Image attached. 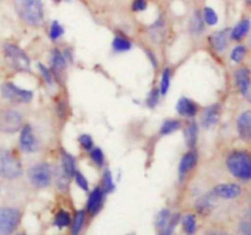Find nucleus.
Here are the masks:
<instances>
[{
	"label": "nucleus",
	"instance_id": "nucleus-1",
	"mask_svg": "<svg viewBox=\"0 0 251 235\" xmlns=\"http://www.w3.org/2000/svg\"><path fill=\"white\" fill-rule=\"evenodd\" d=\"M17 15L31 26H41L43 22L42 0H14Z\"/></svg>",
	"mask_w": 251,
	"mask_h": 235
},
{
	"label": "nucleus",
	"instance_id": "nucleus-2",
	"mask_svg": "<svg viewBox=\"0 0 251 235\" xmlns=\"http://www.w3.org/2000/svg\"><path fill=\"white\" fill-rule=\"evenodd\" d=\"M228 170L240 180L251 179V156L244 151H235L227 158Z\"/></svg>",
	"mask_w": 251,
	"mask_h": 235
},
{
	"label": "nucleus",
	"instance_id": "nucleus-3",
	"mask_svg": "<svg viewBox=\"0 0 251 235\" xmlns=\"http://www.w3.org/2000/svg\"><path fill=\"white\" fill-rule=\"evenodd\" d=\"M21 162L6 148L0 147V178L16 179L21 176Z\"/></svg>",
	"mask_w": 251,
	"mask_h": 235
},
{
	"label": "nucleus",
	"instance_id": "nucleus-4",
	"mask_svg": "<svg viewBox=\"0 0 251 235\" xmlns=\"http://www.w3.org/2000/svg\"><path fill=\"white\" fill-rule=\"evenodd\" d=\"M4 55L7 64L16 71H29V59L20 47L6 43L4 46Z\"/></svg>",
	"mask_w": 251,
	"mask_h": 235
},
{
	"label": "nucleus",
	"instance_id": "nucleus-5",
	"mask_svg": "<svg viewBox=\"0 0 251 235\" xmlns=\"http://www.w3.org/2000/svg\"><path fill=\"white\" fill-rule=\"evenodd\" d=\"M20 223V212L12 207H0V235H11Z\"/></svg>",
	"mask_w": 251,
	"mask_h": 235
},
{
	"label": "nucleus",
	"instance_id": "nucleus-6",
	"mask_svg": "<svg viewBox=\"0 0 251 235\" xmlns=\"http://www.w3.org/2000/svg\"><path fill=\"white\" fill-rule=\"evenodd\" d=\"M22 126L21 113L15 109H4L0 113V130L5 134H14Z\"/></svg>",
	"mask_w": 251,
	"mask_h": 235
},
{
	"label": "nucleus",
	"instance_id": "nucleus-7",
	"mask_svg": "<svg viewBox=\"0 0 251 235\" xmlns=\"http://www.w3.org/2000/svg\"><path fill=\"white\" fill-rule=\"evenodd\" d=\"M28 178L36 188H47L53 178L50 165L47 163L36 164L29 169Z\"/></svg>",
	"mask_w": 251,
	"mask_h": 235
},
{
	"label": "nucleus",
	"instance_id": "nucleus-8",
	"mask_svg": "<svg viewBox=\"0 0 251 235\" xmlns=\"http://www.w3.org/2000/svg\"><path fill=\"white\" fill-rule=\"evenodd\" d=\"M1 93L4 98H6L7 100L16 103H27L33 97L32 91L25 90V88L19 87V86L14 85L11 82H6L2 85Z\"/></svg>",
	"mask_w": 251,
	"mask_h": 235
},
{
	"label": "nucleus",
	"instance_id": "nucleus-9",
	"mask_svg": "<svg viewBox=\"0 0 251 235\" xmlns=\"http://www.w3.org/2000/svg\"><path fill=\"white\" fill-rule=\"evenodd\" d=\"M178 215H172L168 210H162L156 218V225L161 235H173Z\"/></svg>",
	"mask_w": 251,
	"mask_h": 235
},
{
	"label": "nucleus",
	"instance_id": "nucleus-10",
	"mask_svg": "<svg viewBox=\"0 0 251 235\" xmlns=\"http://www.w3.org/2000/svg\"><path fill=\"white\" fill-rule=\"evenodd\" d=\"M20 146L25 152H36L38 148V141H37L34 132L29 125H25L21 130V135H20Z\"/></svg>",
	"mask_w": 251,
	"mask_h": 235
},
{
	"label": "nucleus",
	"instance_id": "nucleus-11",
	"mask_svg": "<svg viewBox=\"0 0 251 235\" xmlns=\"http://www.w3.org/2000/svg\"><path fill=\"white\" fill-rule=\"evenodd\" d=\"M242 193V188L237 184H221L217 185L212 191V195L218 198L233 200Z\"/></svg>",
	"mask_w": 251,
	"mask_h": 235
},
{
	"label": "nucleus",
	"instance_id": "nucleus-12",
	"mask_svg": "<svg viewBox=\"0 0 251 235\" xmlns=\"http://www.w3.org/2000/svg\"><path fill=\"white\" fill-rule=\"evenodd\" d=\"M237 130L240 139L244 141L251 140V110H245L237 120Z\"/></svg>",
	"mask_w": 251,
	"mask_h": 235
},
{
	"label": "nucleus",
	"instance_id": "nucleus-13",
	"mask_svg": "<svg viewBox=\"0 0 251 235\" xmlns=\"http://www.w3.org/2000/svg\"><path fill=\"white\" fill-rule=\"evenodd\" d=\"M198 163V153L195 151H189L181 158L180 164H179V179L183 180L186 175H188L189 171L191 169H194V166Z\"/></svg>",
	"mask_w": 251,
	"mask_h": 235
},
{
	"label": "nucleus",
	"instance_id": "nucleus-14",
	"mask_svg": "<svg viewBox=\"0 0 251 235\" xmlns=\"http://www.w3.org/2000/svg\"><path fill=\"white\" fill-rule=\"evenodd\" d=\"M220 119V105L213 104L211 107L206 108L201 114V124L205 129L215 126Z\"/></svg>",
	"mask_w": 251,
	"mask_h": 235
},
{
	"label": "nucleus",
	"instance_id": "nucleus-15",
	"mask_svg": "<svg viewBox=\"0 0 251 235\" xmlns=\"http://www.w3.org/2000/svg\"><path fill=\"white\" fill-rule=\"evenodd\" d=\"M103 200H104V191L100 188H96L88 197L87 212L91 214H96L102 207Z\"/></svg>",
	"mask_w": 251,
	"mask_h": 235
},
{
	"label": "nucleus",
	"instance_id": "nucleus-16",
	"mask_svg": "<svg viewBox=\"0 0 251 235\" xmlns=\"http://www.w3.org/2000/svg\"><path fill=\"white\" fill-rule=\"evenodd\" d=\"M234 77H235V83H237L238 90H239V92L242 93L243 95H245L248 93V91H249L250 83H251L249 69L247 68L238 69V70L235 71Z\"/></svg>",
	"mask_w": 251,
	"mask_h": 235
},
{
	"label": "nucleus",
	"instance_id": "nucleus-17",
	"mask_svg": "<svg viewBox=\"0 0 251 235\" xmlns=\"http://www.w3.org/2000/svg\"><path fill=\"white\" fill-rule=\"evenodd\" d=\"M176 110L180 115H184V117H195L196 113H198V105L196 103H194L193 100L189 99V98H180L176 104Z\"/></svg>",
	"mask_w": 251,
	"mask_h": 235
},
{
	"label": "nucleus",
	"instance_id": "nucleus-18",
	"mask_svg": "<svg viewBox=\"0 0 251 235\" xmlns=\"http://www.w3.org/2000/svg\"><path fill=\"white\" fill-rule=\"evenodd\" d=\"M228 29H223V31H218L216 33L211 34L210 42L212 44L213 48L217 51H223L228 46Z\"/></svg>",
	"mask_w": 251,
	"mask_h": 235
},
{
	"label": "nucleus",
	"instance_id": "nucleus-19",
	"mask_svg": "<svg viewBox=\"0 0 251 235\" xmlns=\"http://www.w3.org/2000/svg\"><path fill=\"white\" fill-rule=\"evenodd\" d=\"M164 34H166V24H164V20H157V21L152 24L151 28H150V36H151V39L153 41V43H161L164 38Z\"/></svg>",
	"mask_w": 251,
	"mask_h": 235
},
{
	"label": "nucleus",
	"instance_id": "nucleus-20",
	"mask_svg": "<svg viewBox=\"0 0 251 235\" xmlns=\"http://www.w3.org/2000/svg\"><path fill=\"white\" fill-rule=\"evenodd\" d=\"M66 61L68 60L65 59V55H64L59 49H54V50L51 51L50 65L51 69L54 70V72H61V71L65 69Z\"/></svg>",
	"mask_w": 251,
	"mask_h": 235
},
{
	"label": "nucleus",
	"instance_id": "nucleus-21",
	"mask_svg": "<svg viewBox=\"0 0 251 235\" xmlns=\"http://www.w3.org/2000/svg\"><path fill=\"white\" fill-rule=\"evenodd\" d=\"M249 29H250V20L248 19L242 20V21H240L239 24L232 29L230 36H232V38L234 39V41H240V39H243L245 36H247Z\"/></svg>",
	"mask_w": 251,
	"mask_h": 235
},
{
	"label": "nucleus",
	"instance_id": "nucleus-22",
	"mask_svg": "<svg viewBox=\"0 0 251 235\" xmlns=\"http://www.w3.org/2000/svg\"><path fill=\"white\" fill-rule=\"evenodd\" d=\"M203 28H205V24H203L202 15L199 11L194 12V15L191 16L190 22H189V29L193 34H201L202 33Z\"/></svg>",
	"mask_w": 251,
	"mask_h": 235
},
{
	"label": "nucleus",
	"instance_id": "nucleus-23",
	"mask_svg": "<svg viewBox=\"0 0 251 235\" xmlns=\"http://www.w3.org/2000/svg\"><path fill=\"white\" fill-rule=\"evenodd\" d=\"M198 124L195 121H190L185 127V139L186 143L189 147H195L196 141H198Z\"/></svg>",
	"mask_w": 251,
	"mask_h": 235
},
{
	"label": "nucleus",
	"instance_id": "nucleus-24",
	"mask_svg": "<svg viewBox=\"0 0 251 235\" xmlns=\"http://www.w3.org/2000/svg\"><path fill=\"white\" fill-rule=\"evenodd\" d=\"M61 166H63L64 170L69 174L70 176H74L76 173V165H75V159L71 156L70 153L65 151H61Z\"/></svg>",
	"mask_w": 251,
	"mask_h": 235
},
{
	"label": "nucleus",
	"instance_id": "nucleus-25",
	"mask_svg": "<svg viewBox=\"0 0 251 235\" xmlns=\"http://www.w3.org/2000/svg\"><path fill=\"white\" fill-rule=\"evenodd\" d=\"M213 198H215V196L213 195H206L198 201V203H196V208H198V211L201 213V214H207V213L212 210L213 205H215Z\"/></svg>",
	"mask_w": 251,
	"mask_h": 235
},
{
	"label": "nucleus",
	"instance_id": "nucleus-26",
	"mask_svg": "<svg viewBox=\"0 0 251 235\" xmlns=\"http://www.w3.org/2000/svg\"><path fill=\"white\" fill-rule=\"evenodd\" d=\"M71 176L66 173L63 169V166H59L55 170V183L58 185V188L60 190H66L69 185V180H70Z\"/></svg>",
	"mask_w": 251,
	"mask_h": 235
},
{
	"label": "nucleus",
	"instance_id": "nucleus-27",
	"mask_svg": "<svg viewBox=\"0 0 251 235\" xmlns=\"http://www.w3.org/2000/svg\"><path fill=\"white\" fill-rule=\"evenodd\" d=\"M54 224L59 228V229H63V228L69 227L71 224V217L66 211H59L56 213L55 218H54Z\"/></svg>",
	"mask_w": 251,
	"mask_h": 235
},
{
	"label": "nucleus",
	"instance_id": "nucleus-28",
	"mask_svg": "<svg viewBox=\"0 0 251 235\" xmlns=\"http://www.w3.org/2000/svg\"><path fill=\"white\" fill-rule=\"evenodd\" d=\"M113 49L118 53H123V51H127L131 49V43L127 41L124 37L117 36L113 39Z\"/></svg>",
	"mask_w": 251,
	"mask_h": 235
},
{
	"label": "nucleus",
	"instance_id": "nucleus-29",
	"mask_svg": "<svg viewBox=\"0 0 251 235\" xmlns=\"http://www.w3.org/2000/svg\"><path fill=\"white\" fill-rule=\"evenodd\" d=\"M181 122L179 120L176 119H168L162 124L161 126V134L162 135H169L172 132L176 131V130L180 129Z\"/></svg>",
	"mask_w": 251,
	"mask_h": 235
},
{
	"label": "nucleus",
	"instance_id": "nucleus-30",
	"mask_svg": "<svg viewBox=\"0 0 251 235\" xmlns=\"http://www.w3.org/2000/svg\"><path fill=\"white\" fill-rule=\"evenodd\" d=\"M183 227L184 230L188 235H193L194 233L196 232V218L195 215L189 213V214H185L183 218Z\"/></svg>",
	"mask_w": 251,
	"mask_h": 235
},
{
	"label": "nucleus",
	"instance_id": "nucleus-31",
	"mask_svg": "<svg viewBox=\"0 0 251 235\" xmlns=\"http://www.w3.org/2000/svg\"><path fill=\"white\" fill-rule=\"evenodd\" d=\"M83 222H85V212L83 211H78L74 218L73 227H71V235H78L81 229L83 227Z\"/></svg>",
	"mask_w": 251,
	"mask_h": 235
},
{
	"label": "nucleus",
	"instance_id": "nucleus-32",
	"mask_svg": "<svg viewBox=\"0 0 251 235\" xmlns=\"http://www.w3.org/2000/svg\"><path fill=\"white\" fill-rule=\"evenodd\" d=\"M239 229L243 234L250 235L251 234V208L245 212V214L243 215L242 220L239 223Z\"/></svg>",
	"mask_w": 251,
	"mask_h": 235
},
{
	"label": "nucleus",
	"instance_id": "nucleus-33",
	"mask_svg": "<svg viewBox=\"0 0 251 235\" xmlns=\"http://www.w3.org/2000/svg\"><path fill=\"white\" fill-rule=\"evenodd\" d=\"M202 19L206 24H210V26H213V24H216L218 22V15H217V12L212 9V7L207 6L203 9Z\"/></svg>",
	"mask_w": 251,
	"mask_h": 235
},
{
	"label": "nucleus",
	"instance_id": "nucleus-34",
	"mask_svg": "<svg viewBox=\"0 0 251 235\" xmlns=\"http://www.w3.org/2000/svg\"><path fill=\"white\" fill-rule=\"evenodd\" d=\"M115 185L114 181H113V175L110 173V170H105L104 174H103V191L107 193L114 191Z\"/></svg>",
	"mask_w": 251,
	"mask_h": 235
},
{
	"label": "nucleus",
	"instance_id": "nucleus-35",
	"mask_svg": "<svg viewBox=\"0 0 251 235\" xmlns=\"http://www.w3.org/2000/svg\"><path fill=\"white\" fill-rule=\"evenodd\" d=\"M90 156L93 163H96L100 166L103 165V163H104V154H103L102 149L98 148V147H92V149L90 151Z\"/></svg>",
	"mask_w": 251,
	"mask_h": 235
},
{
	"label": "nucleus",
	"instance_id": "nucleus-36",
	"mask_svg": "<svg viewBox=\"0 0 251 235\" xmlns=\"http://www.w3.org/2000/svg\"><path fill=\"white\" fill-rule=\"evenodd\" d=\"M63 34H64L63 26H61L58 21H53V24H51L50 26V29H49V36H50V38L53 39V41H56V39L60 38Z\"/></svg>",
	"mask_w": 251,
	"mask_h": 235
},
{
	"label": "nucleus",
	"instance_id": "nucleus-37",
	"mask_svg": "<svg viewBox=\"0 0 251 235\" xmlns=\"http://www.w3.org/2000/svg\"><path fill=\"white\" fill-rule=\"evenodd\" d=\"M169 85H171V70H169V69H164L163 73H162V78H161V93L162 94H167Z\"/></svg>",
	"mask_w": 251,
	"mask_h": 235
},
{
	"label": "nucleus",
	"instance_id": "nucleus-38",
	"mask_svg": "<svg viewBox=\"0 0 251 235\" xmlns=\"http://www.w3.org/2000/svg\"><path fill=\"white\" fill-rule=\"evenodd\" d=\"M245 54H247V49H245L244 46H238L235 47L232 50V54H230V59L234 63H240V61L244 59Z\"/></svg>",
	"mask_w": 251,
	"mask_h": 235
},
{
	"label": "nucleus",
	"instance_id": "nucleus-39",
	"mask_svg": "<svg viewBox=\"0 0 251 235\" xmlns=\"http://www.w3.org/2000/svg\"><path fill=\"white\" fill-rule=\"evenodd\" d=\"M78 142H80L82 148H85L86 151H91V149H92L93 141L92 139H91L90 135H81V136L78 137Z\"/></svg>",
	"mask_w": 251,
	"mask_h": 235
},
{
	"label": "nucleus",
	"instance_id": "nucleus-40",
	"mask_svg": "<svg viewBox=\"0 0 251 235\" xmlns=\"http://www.w3.org/2000/svg\"><path fill=\"white\" fill-rule=\"evenodd\" d=\"M74 178H75L76 184H77V185L80 186V188H82L83 191H87V190H88V183H87V180H86V178L82 175V174L80 173V171H76L75 175H74Z\"/></svg>",
	"mask_w": 251,
	"mask_h": 235
},
{
	"label": "nucleus",
	"instance_id": "nucleus-41",
	"mask_svg": "<svg viewBox=\"0 0 251 235\" xmlns=\"http://www.w3.org/2000/svg\"><path fill=\"white\" fill-rule=\"evenodd\" d=\"M158 98H159V91L157 90V88H153V90L151 91V93H150L149 98H147V104H149V107L153 108L154 105L158 103Z\"/></svg>",
	"mask_w": 251,
	"mask_h": 235
},
{
	"label": "nucleus",
	"instance_id": "nucleus-42",
	"mask_svg": "<svg viewBox=\"0 0 251 235\" xmlns=\"http://www.w3.org/2000/svg\"><path fill=\"white\" fill-rule=\"evenodd\" d=\"M37 66H38L39 71H41L42 76H43V78H44V80H46V82H48L49 85H51V83H53V77H51L50 71H49L48 69L46 68V66L42 65V64H38V65H37Z\"/></svg>",
	"mask_w": 251,
	"mask_h": 235
},
{
	"label": "nucleus",
	"instance_id": "nucleus-43",
	"mask_svg": "<svg viewBox=\"0 0 251 235\" xmlns=\"http://www.w3.org/2000/svg\"><path fill=\"white\" fill-rule=\"evenodd\" d=\"M147 7L146 0H134L132 2V10L134 11H144Z\"/></svg>",
	"mask_w": 251,
	"mask_h": 235
},
{
	"label": "nucleus",
	"instance_id": "nucleus-44",
	"mask_svg": "<svg viewBox=\"0 0 251 235\" xmlns=\"http://www.w3.org/2000/svg\"><path fill=\"white\" fill-rule=\"evenodd\" d=\"M245 97L248 98V100H249V102H251V83H250L249 91H248V93H247V94H245Z\"/></svg>",
	"mask_w": 251,
	"mask_h": 235
},
{
	"label": "nucleus",
	"instance_id": "nucleus-45",
	"mask_svg": "<svg viewBox=\"0 0 251 235\" xmlns=\"http://www.w3.org/2000/svg\"><path fill=\"white\" fill-rule=\"evenodd\" d=\"M207 235H227V234H225V233H221V232H215V233H210V234H207Z\"/></svg>",
	"mask_w": 251,
	"mask_h": 235
},
{
	"label": "nucleus",
	"instance_id": "nucleus-46",
	"mask_svg": "<svg viewBox=\"0 0 251 235\" xmlns=\"http://www.w3.org/2000/svg\"><path fill=\"white\" fill-rule=\"evenodd\" d=\"M247 2H248V5L251 7V0H247Z\"/></svg>",
	"mask_w": 251,
	"mask_h": 235
},
{
	"label": "nucleus",
	"instance_id": "nucleus-47",
	"mask_svg": "<svg viewBox=\"0 0 251 235\" xmlns=\"http://www.w3.org/2000/svg\"><path fill=\"white\" fill-rule=\"evenodd\" d=\"M250 46H251V38H250Z\"/></svg>",
	"mask_w": 251,
	"mask_h": 235
},
{
	"label": "nucleus",
	"instance_id": "nucleus-48",
	"mask_svg": "<svg viewBox=\"0 0 251 235\" xmlns=\"http://www.w3.org/2000/svg\"><path fill=\"white\" fill-rule=\"evenodd\" d=\"M55 1H60V0H55Z\"/></svg>",
	"mask_w": 251,
	"mask_h": 235
},
{
	"label": "nucleus",
	"instance_id": "nucleus-49",
	"mask_svg": "<svg viewBox=\"0 0 251 235\" xmlns=\"http://www.w3.org/2000/svg\"><path fill=\"white\" fill-rule=\"evenodd\" d=\"M17 235H25V234H17Z\"/></svg>",
	"mask_w": 251,
	"mask_h": 235
},
{
	"label": "nucleus",
	"instance_id": "nucleus-50",
	"mask_svg": "<svg viewBox=\"0 0 251 235\" xmlns=\"http://www.w3.org/2000/svg\"><path fill=\"white\" fill-rule=\"evenodd\" d=\"M250 235H251V234H250Z\"/></svg>",
	"mask_w": 251,
	"mask_h": 235
}]
</instances>
